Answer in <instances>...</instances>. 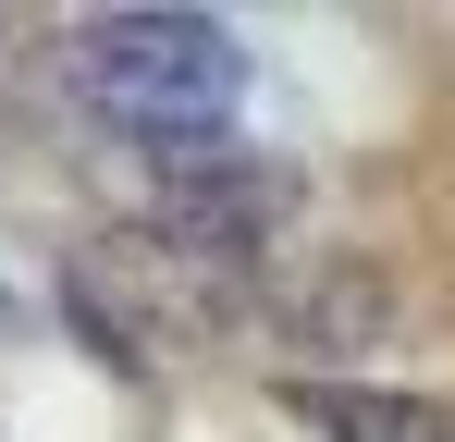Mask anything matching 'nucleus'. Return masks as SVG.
Here are the masks:
<instances>
[{
    "instance_id": "nucleus-1",
    "label": "nucleus",
    "mask_w": 455,
    "mask_h": 442,
    "mask_svg": "<svg viewBox=\"0 0 455 442\" xmlns=\"http://www.w3.org/2000/svg\"><path fill=\"white\" fill-rule=\"evenodd\" d=\"M62 86L148 160H197L246 111V50L222 12H86L62 37Z\"/></svg>"
},
{
    "instance_id": "nucleus-2",
    "label": "nucleus",
    "mask_w": 455,
    "mask_h": 442,
    "mask_svg": "<svg viewBox=\"0 0 455 442\" xmlns=\"http://www.w3.org/2000/svg\"><path fill=\"white\" fill-rule=\"evenodd\" d=\"M296 418L320 442H455V418L431 393H394V381H296Z\"/></svg>"
}]
</instances>
